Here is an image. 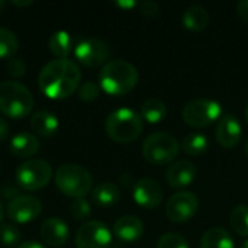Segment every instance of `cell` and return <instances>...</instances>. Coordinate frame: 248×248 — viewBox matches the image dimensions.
Returning a JSON list of instances; mask_svg holds the SVG:
<instances>
[{
    "label": "cell",
    "mask_w": 248,
    "mask_h": 248,
    "mask_svg": "<svg viewBox=\"0 0 248 248\" xmlns=\"http://www.w3.org/2000/svg\"><path fill=\"white\" fill-rule=\"evenodd\" d=\"M246 155L248 157V140L246 141Z\"/></svg>",
    "instance_id": "obj_43"
},
{
    "label": "cell",
    "mask_w": 248,
    "mask_h": 248,
    "mask_svg": "<svg viewBox=\"0 0 248 248\" xmlns=\"http://www.w3.org/2000/svg\"><path fill=\"white\" fill-rule=\"evenodd\" d=\"M106 134L119 144H129L138 140L142 132L144 121L141 115L129 108H121L108 115L105 122Z\"/></svg>",
    "instance_id": "obj_3"
},
{
    "label": "cell",
    "mask_w": 248,
    "mask_h": 248,
    "mask_svg": "<svg viewBox=\"0 0 248 248\" xmlns=\"http://www.w3.org/2000/svg\"><path fill=\"white\" fill-rule=\"evenodd\" d=\"M99 93H100V86L96 84L92 80L84 81L78 87V97L83 102H93V100H96L99 97Z\"/></svg>",
    "instance_id": "obj_31"
},
{
    "label": "cell",
    "mask_w": 248,
    "mask_h": 248,
    "mask_svg": "<svg viewBox=\"0 0 248 248\" xmlns=\"http://www.w3.org/2000/svg\"><path fill=\"white\" fill-rule=\"evenodd\" d=\"M29 125H31L32 131L36 135H39V137H52L58 131L60 122H58V118L54 113H51L48 110H39V112H35L31 116Z\"/></svg>",
    "instance_id": "obj_19"
},
{
    "label": "cell",
    "mask_w": 248,
    "mask_h": 248,
    "mask_svg": "<svg viewBox=\"0 0 248 248\" xmlns=\"http://www.w3.org/2000/svg\"><path fill=\"white\" fill-rule=\"evenodd\" d=\"M235 10H237V15L238 17L248 23V0H240L235 6Z\"/></svg>",
    "instance_id": "obj_34"
},
{
    "label": "cell",
    "mask_w": 248,
    "mask_h": 248,
    "mask_svg": "<svg viewBox=\"0 0 248 248\" xmlns=\"http://www.w3.org/2000/svg\"><path fill=\"white\" fill-rule=\"evenodd\" d=\"M230 224L240 237H248V205H238L231 211Z\"/></svg>",
    "instance_id": "obj_27"
},
{
    "label": "cell",
    "mask_w": 248,
    "mask_h": 248,
    "mask_svg": "<svg viewBox=\"0 0 248 248\" xmlns=\"http://www.w3.org/2000/svg\"><path fill=\"white\" fill-rule=\"evenodd\" d=\"M138 83L137 67L125 60H113L106 62L99 73L100 89L110 96H125Z\"/></svg>",
    "instance_id": "obj_2"
},
{
    "label": "cell",
    "mask_w": 248,
    "mask_h": 248,
    "mask_svg": "<svg viewBox=\"0 0 248 248\" xmlns=\"http://www.w3.org/2000/svg\"><path fill=\"white\" fill-rule=\"evenodd\" d=\"M48 48L57 57V60H67L73 48V41L70 33L65 31L54 32L48 41Z\"/></svg>",
    "instance_id": "obj_24"
},
{
    "label": "cell",
    "mask_w": 248,
    "mask_h": 248,
    "mask_svg": "<svg viewBox=\"0 0 248 248\" xmlns=\"http://www.w3.org/2000/svg\"><path fill=\"white\" fill-rule=\"evenodd\" d=\"M132 196L137 205L145 209H154L161 205L164 199V190L158 182L153 179H141L134 185Z\"/></svg>",
    "instance_id": "obj_13"
},
{
    "label": "cell",
    "mask_w": 248,
    "mask_h": 248,
    "mask_svg": "<svg viewBox=\"0 0 248 248\" xmlns=\"http://www.w3.org/2000/svg\"><path fill=\"white\" fill-rule=\"evenodd\" d=\"M141 118L148 124H158L167 116V105L161 99H148L141 105Z\"/></svg>",
    "instance_id": "obj_23"
},
{
    "label": "cell",
    "mask_w": 248,
    "mask_h": 248,
    "mask_svg": "<svg viewBox=\"0 0 248 248\" xmlns=\"http://www.w3.org/2000/svg\"><path fill=\"white\" fill-rule=\"evenodd\" d=\"M39 235L46 246L61 247L68 241L70 228L60 218H48L46 221L42 222L39 228Z\"/></svg>",
    "instance_id": "obj_16"
},
{
    "label": "cell",
    "mask_w": 248,
    "mask_h": 248,
    "mask_svg": "<svg viewBox=\"0 0 248 248\" xmlns=\"http://www.w3.org/2000/svg\"><path fill=\"white\" fill-rule=\"evenodd\" d=\"M3 217H4V209H3V205H1V202H0V224H1V221H3Z\"/></svg>",
    "instance_id": "obj_39"
},
{
    "label": "cell",
    "mask_w": 248,
    "mask_h": 248,
    "mask_svg": "<svg viewBox=\"0 0 248 248\" xmlns=\"http://www.w3.org/2000/svg\"><path fill=\"white\" fill-rule=\"evenodd\" d=\"M240 248H248V240H246V241H244V243L241 244V247H240Z\"/></svg>",
    "instance_id": "obj_41"
},
{
    "label": "cell",
    "mask_w": 248,
    "mask_h": 248,
    "mask_svg": "<svg viewBox=\"0 0 248 248\" xmlns=\"http://www.w3.org/2000/svg\"><path fill=\"white\" fill-rule=\"evenodd\" d=\"M4 7H6V3H4L3 0H0V13L4 10Z\"/></svg>",
    "instance_id": "obj_40"
},
{
    "label": "cell",
    "mask_w": 248,
    "mask_h": 248,
    "mask_svg": "<svg viewBox=\"0 0 248 248\" xmlns=\"http://www.w3.org/2000/svg\"><path fill=\"white\" fill-rule=\"evenodd\" d=\"M33 1H31V0H26V1H17V0H13L12 1V4H15V6H17V7H28V6H31Z\"/></svg>",
    "instance_id": "obj_38"
},
{
    "label": "cell",
    "mask_w": 248,
    "mask_h": 248,
    "mask_svg": "<svg viewBox=\"0 0 248 248\" xmlns=\"http://www.w3.org/2000/svg\"><path fill=\"white\" fill-rule=\"evenodd\" d=\"M246 119H247V124H248V103H247V106H246Z\"/></svg>",
    "instance_id": "obj_42"
},
{
    "label": "cell",
    "mask_w": 248,
    "mask_h": 248,
    "mask_svg": "<svg viewBox=\"0 0 248 248\" xmlns=\"http://www.w3.org/2000/svg\"><path fill=\"white\" fill-rule=\"evenodd\" d=\"M177 140L167 132H155L148 135L142 142V155L150 164L166 166L174 161L179 154Z\"/></svg>",
    "instance_id": "obj_6"
},
{
    "label": "cell",
    "mask_w": 248,
    "mask_h": 248,
    "mask_svg": "<svg viewBox=\"0 0 248 248\" xmlns=\"http://www.w3.org/2000/svg\"><path fill=\"white\" fill-rule=\"evenodd\" d=\"M42 212V203L29 195H17L10 199L6 206V214L15 224H29Z\"/></svg>",
    "instance_id": "obj_12"
},
{
    "label": "cell",
    "mask_w": 248,
    "mask_h": 248,
    "mask_svg": "<svg viewBox=\"0 0 248 248\" xmlns=\"http://www.w3.org/2000/svg\"><path fill=\"white\" fill-rule=\"evenodd\" d=\"M16 248H45L41 243L38 241H25L22 244H19Z\"/></svg>",
    "instance_id": "obj_36"
},
{
    "label": "cell",
    "mask_w": 248,
    "mask_h": 248,
    "mask_svg": "<svg viewBox=\"0 0 248 248\" xmlns=\"http://www.w3.org/2000/svg\"><path fill=\"white\" fill-rule=\"evenodd\" d=\"M182 150L187 155L199 157L203 155L209 150V140L206 135L199 134V132H192L186 135L182 141Z\"/></svg>",
    "instance_id": "obj_25"
},
{
    "label": "cell",
    "mask_w": 248,
    "mask_h": 248,
    "mask_svg": "<svg viewBox=\"0 0 248 248\" xmlns=\"http://www.w3.org/2000/svg\"><path fill=\"white\" fill-rule=\"evenodd\" d=\"M19 49V41L17 36L6 29V28H0V60H10L15 57V54Z\"/></svg>",
    "instance_id": "obj_26"
},
{
    "label": "cell",
    "mask_w": 248,
    "mask_h": 248,
    "mask_svg": "<svg viewBox=\"0 0 248 248\" xmlns=\"http://www.w3.org/2000/svg\"><path fill=\"white\" fill-rule=\"evenodd\" d=\"M157 248H190L189 243L185 237L176 234V232H167L161 235L158 240Z\"/></svg>",
    "instance_id": "obj_29"
},
{
    "label": "cell",
    "mask_w": 248,
    "mask_h": 248,
    "mask_svg": "<svg viewBox=\"0 0 248 248\" xmlns=\"http://www.w3.org/2000/svg\"><path fill=\"white\" fill-rule=\"evenodd\" d=\"M118 7H121V9H134L135 6H138V3L137 1H124V0H121V1H116L115 3Z\"/></svg>",
    "instance_id": "obj_37"
},
{
    "label": "cell",
    "mask_w": 248,
    "mask_h": 248,
    "mask_svg": "<svg viewBox=\"0 0 248 248\" xmlns=\"http://www.w3.org/2000/svg\"><path fill=\"white\" fill-rule=\"evenodd\" d=\"M182 116L192 128H206L222 118V106L217 100L195 99L185 105Z\"/></svg>",
    "instance_id": "obj_7"
},
{
    "label": "cell",
    "mask_w": 248,
    "mask_h": 248,
    "mask_svg": "<svg viewBox=\"0 0 248 248\" xmlns=\"http://www.w3.org/2000/svg\"><path fill=\"white\" fill-rule=\"evenodd\" d=\"M209 19H211L209 12L203 6H199V4L189 6L182 15L183 26L192 32L203 31L209 25Z\"/></svg>",
    "instance_id": "obj_20"
},
{
    "label": "cell",
    "mask_w": 248,
    "mask_h": 248,
    "mask_svg": "<svg viewBox=\"0 0 248 248\" xmlns=\"http://www.w3.org/2000/svg\"><path fill=\"white\" fill-rule=\"evenodd\" d=\"M52 179V167L45 160H28L16 170L17 185L28 190L35 192L44 189Z\"/></svg>",
    "instance_id": "obj_8"
},
{
    "label": "cell",
    "mask_w": 248,
    "mask_h": 248,
    "mask_svg": "<svg viewBox=\"0 0 248 248\" xmlns=\"http://www.w3.org/2000/svg\"><path fill=\"white\" fill-rule=\"evenodd\" d=\"M196 166L187 160H180L173 164L166 171V182L171 189H183L193 183L196 179Z\"/></svg>",
    "instance_id": "obj_15"
},
{
    "label": "cell",
    "mask_w": 248,
    "mask_h": 248,
    "mask_svg": "<svg viewBox=\"0 0 248 248\" xmlns=\"http://www.w3.org/2000/svg\"><path fill=\"white\" fill-rule=\"evenodd\" d=\"M0 243L4 247H16L20 243V232L13 224L0 225Z\"/></svg>",
    "instance_id": "obj_28"
},
{
    "label": "cell",
    "mask_w": 248,
    "mask_h": 248,
    "mask_svg": "<svg viewBox=\"0 0 248 248\" xmlns=\"http://www.w3.org/2000/svg\"><path fill=\"white\" fill-rule=\"evenodd\" d=\"M110 55L108 42L99 38H84L74 46L76 60L86 67L103 65Z\"/></svg>",
    "instance_id": "obj_11"
},
{
    "label": "cell",
    "mask_w": 248,
    "mask_h": 248,
    "mask_svg": "<svg viewBox=\"0 0 248 248\" xmlns=\"http://www.w3.org/2000/svg\"><path fill=\"white\" fill-rule=\"evenodd\" d=\"M217 141L224 148H234L238 145L243 137V128L240 121L234 115H224L215 131Z\"/></svg>",
    "instance_id": "obj_14"
},
{
    "label": "cell",
    "mask_w": 248,
    "mask_h": 248,
    "mask_svg": "<svg viewBox=\"0 0 248 248\" xmlns=\"http://www.w3.org/2000/svg\"><path fill=\"white\" fill-rule=\"evenodd\" d=\"M33 96L31 90L13 80L0 83V112L12 119H22L32 112Z\"/></svg>",
    "instance_id": "obj_4"
},
{
    "label": "cell",
    "mask_w": 248,
    "mask_h": 248,
    "mask_svg": "<svg viewBox=\"0 0 248 248\" xmlns=\"http://www.w3.org/2000/svg\"><path fill=\"white\" fill-rule=\"evenodd\" d=\"M55 186L62 195L78 199L90 193L93 177L84 167L74 163H67L57 169Z\"/></svg>",
    "instance_id": "obj_5"
},
{
    "label": "cell",
    "mask_w": 248,
    "mask_h": 248,
    "mask_svg": "<svg viewBox=\"0 0 248 248\" xmlns=\"http://www.w3.org/2000/svg\"><path fill=\"white\" fill-rule=\"evenodd\" d=\"M7 137H9V125L6 122V119L3 116H0V142L7 140Z\"/></svg>",
    "instance_id": "obj_35"
},
{
    "label": "cell",
    "mask_w": 248,
    "mask_h": 248,
    "mask_svg": "<svg viewBox=\"0 0 248 248\" xmlns=\"http://www.w3.org/2000/svg\"><path fill=\"white\" fill-rule=\"evenodd\" d=\"M7 73L12 76V77H23L25 73H26V64L22 58L19 57H13L7 61Z\"/></svg>",
    "instance_id": "obj_32"
},
{
    "label": "cell",
    "mask_w": 248,
    "mask_h": 248,
    "mask_svg": "<svg viewBox=\"0 0 248 248\" xmlns=\"http://www.w3.org/2000/svg\"><path fill=\"white\" fill-rule=\"evenodd\" d=\"M90 215H92V206H90V203L84 198L74 199V202L71 203V217L76 221H84Z\"/></svg>",
    "instance_id": "obj_30"
},
{
    "label": "cell",
    "mask_w": 248,
    "mask_h": 248,
    "mask_svg": "<svg viewBox=\"0 0 248 248\" xmlns=\"http://www.w3.org/2000/svg\"><path fill=\"white\" fill-rule=\"evenodd\" d=\"M92 199L99 208H112L121 201V190L113 183H102L93 189Z\"/></svg>",
    "instance_id": "obj_21"
},
{
    "label": "cell",
    "mask_w": 248,
    "mask_h": 248,
    "mask_svg": "<svg viewBox=\"0 0 248 248\" xmlns=\"http://www.w3.org/2000/svg\"><path fill=\"white\" fill-rule=\"evenodd\" d=\"M138 7H140V13L145 17H155L160 13V4L151 0L138 3Z\"/></svg>",
    "instance_id": "obj_33"
},
{
    "label": "cell",
    "mask_w": 248,
    "mask_h": 248,
    "mask_svg": "<svg viewBox=\"0 0 248 248\" xmlns=\"http://www.w3.org/2000/svg\"><path fill=\"white\" fill-rule=\"evenodd\" d=\"M113 234L122 243H135L144 235V224L134 215H125L115 222Z\"/></svg>",
    "instance_id": "obj_17"
},
{
    "label": "cell",
    "mask_w": 248,
    "mask_h": 248,
    "mask_svg": "<svg viewBox=\"0 0 248 248\" xmlns=\"http://www.w3.org/2000/svg\"><path fill=\"white\" fill-rule=\"evenodd\" d=\"M9 148L15 157L29 158L39 151V140L31 132H19L12 137Z\"/></svg>",
    "instance_id": "obj_18"
},
{
    "label": "cell",
    "mask_w": 248,
    "mask_h": 248,
    "mask_svg": "<svg viewBox=\"0 0 248 248\" xmlns=\"http://www.w3.org/2000/svg\"><path fill=\"white\" fill-rule=\"evenodd\" d=\"M76 248H109L112 232L100 221H87L76 232Z\"/></svg>",
    "instance_id": "obj_10"
},
{
    "label": "cell",
    "mask_w": 248,
    "mask_h": 248,
    "mask_svg": "<svg viewBox=\"0 0 248 248\" xmlns=\"http://www.w3.org/2000/svg\"><path fill=\"white\" fill-rule=\"evenodd\" d=\"M201 248H234V240L225 228L215 227L203 234Z\"/></svg>",
    "instance_id": "obj_22"
},
{
    "label": "cell",
    "mask_w": 248,
    "mask_h": 248,
    "mask_svg": "<svg viewBox=\"0 0 248 248\" xmlns=\"http://www.w3.org/2000/svg\"><path fill=\"white\" fill-rule=\"evenodd\" d=\"M199 209V199L193 192L182 190L174 193L166 205V215L174 224L189 222Z\"/></svg>",
    "instance_id": "obj_9"
},
{
    "label": "cell",
    "mask_w": 248,
    "mask_h": 248,
    "mask_svg": "<svg viewBox=\"0 0 248 248\" xmlns=\"http://www.w3.org/2000/svg\"><path fill=\"white\" fill-rule=\"evenodd\" d=\"M81 71L71 60H52L45 64L38 76L39 90L52 100H62L80 87Z\"/></svg>",
    "instance_id": "obj_1"
}]
</instances>
